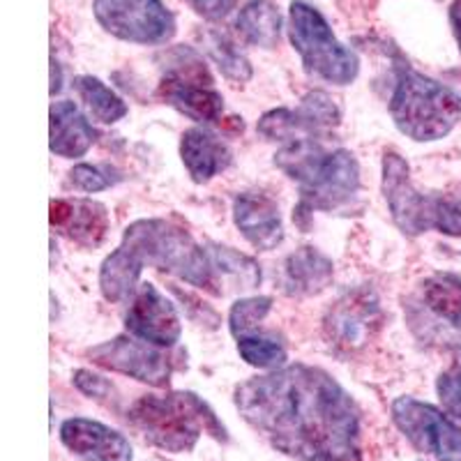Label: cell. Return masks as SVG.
I'll list each match as a JSON object with an SVG mask.
<instances>
[{"label":"cell","instance_id":"9a60e30c","mask_svg":"<svg viewBox=\"0 0 461 461\" xmlns=\"http://www.w3.org/2000/svg\"><path fill=\"white\" fill-rule=\"evenodd\" d=\"M233 221L249 245L270 252L284 240L279 205L261 192H242L233 201Z\"/></svg>","mask_w":461,"mask_h":461},{"label":"cell","instance_id":"1f68e13d","mask_svg":"<svg viewBox=\"0 0 461 461\" xmlns=\"http://www.w3.org/2000/svg\"><path fill=\"white\" fill-rule=\"evenodd\" d=\"M72 383L81 390V393L88 394L90 399H106L111 393H113V385H111L109 381H104V378L97 376V374L88 372V369L74 372Z\"/></svg>","mask_w":461,"mask_h":461},{"label":"cell","instance_id":"d4e9b609","mask_svg":"<svg viewBox=\"0 0 461 461\" xmlns=\"http://www.w3.org/2000/svg\"><path fill=\"white\" fill-rule=\"evenodd\" d=\"M427 307L438 319L461 328V277L456 275H436L422 286Z\"/></svg>","mask_w":461,"mask_h":461},{"label":"cell","instance_id":"f1b7e54d","mask_svg":"<svg viewBox=\"0 0 461 461\" xmlns=\"http://www.w3.org/2000/svg\"><path fill=\"white\" fill-rule=\"evenodd\" d=\"M431 229L447 233V236H461V199H456V196H434Z\"/></svg>","mask_w":461,"mask_h":461},{"label":"cell","instance_id":"52a82bcc","mask_svg":"<svg viewBox=\"0 0 461 461\" xmlns=\"http://www.w3.org/2000/svg\"><path fill=\"white\" fill-rule=\"evenodd\" d=\"M158 97L196 122H221L224 97L215 88L205 60L194 49L176 47L167 53Z\"/></svg>","mask_w":461,"mask_h":461},{"label":"cell","instance_id":"7a4b0ae2","mask_svg":"<svg viewBox=\"0 0 461 461\" xmlns=\"http://www.w3.org/2000/svg\"><path fill=\"white\" fill-rule=\"evenodd\" d=\"M275 164L300 189L295 217L314 210H341L360 192V167L353 152L344 148L325 150L319 141L284 143L275 155Z\"/></svg>","mask_w":461,"mask_h":461},{"label":"cell","instance_id":"cb8c5ba5","mask_svg":"<svg viewBox=\"0 0 461 461\" xmlns=\"http://www.w3.org/2000/svg\"><path fill=\"white\" fill-rule=\"evenodd\" d=\"M74 90L79 93L81 102L86 104L88 113L93 115L97 122L104 125H113V122L122 121L127 115V104L122 97L113 93L106 84H102L97 77H79L74 81Z\"/></svg>","mask_w":461,"mask_h":461},{"label":"cell","instance_id":"2e32d148","mask_svg":"<svg viewBox=\"0 0 461 461\" xmlns=\"http://www.w3.org/2000/svg\"><path fill=\"white\" fill-rule=\"evenodd\" d=\"M51 226L81 247H97L109 230L106 208L97 201H51Z\"/></svg>","mask_w":461,"mask_h":461},{"label":"cell","instance_id":"7402d4cb","mask_svg":"<svg viewBox=\"0 0 461 461\" xmlns=\"http://www.w3.org/2000/svg\"><path fill=\"white\" fill-rule=\"evenodd\" d=\"M146 263L131 247L121 242L100 267V291L109 303H125L139 288V277Z\"/></svg>","mask_w":461,"mask_h":461},{"label":"cell","instance_id":"3957f363","mask_svg":"<svg viewBox=\"0 0 461 461\" xmlns=\"http://www.w3.org/2000/svg\"><path fill=\"white\" fill-rule=\"evenodd\" d=\"M130 422L146 443L159 450L187 452L203 434L224 438V427L194 393L146 394L127 411Z\"/></svg>","mask_w":461,"mask_h":461},{"label":"cell","instance_id":"f546056e","mask_svg":"<svg viewBox=\"0 0 461 461\" xmlns=\"http://www.w3.org/2000/svg\"><path fill=\"white\" fill-rule=\"evenodd\" d=\"M118 183V178H111V168L93 167V164H77L69 171V185L79 192H102L111 185Z\"/></svg>","mask_w":461,"mask_h":461},{"label":"cell","instance_id":"8992f818","mask_svg":"<svg viewBox=\"0 0 461 461\" xmlns=\"http://www.w3.org/2000/svg\"><path fill=\"white\" fill-rule=\"evenodd\" d=\"M288 40L298 51L304 69L335 86H348L360 72V60L339 42L316 7L294 0L288 10Z\"/></svg>","mask_w":461,"mask_h":461},{"label":"cell","instance_id":"4dcf8cb0","mask_svg":"<svg viewBox=\"0 0 461 461\" xmlns=\"http://www.w3.org/2000/svg\"><path fill=\"white\" fill-rule=\"evenodd\" d=\"M436 390H438V397L443 402V409L452 418L461 420V362H456V365H452L450 369L440 374Z\"/></svg>","mask_w":461,"mask_h":461},{"label":"cell","instance_id":"ba28073f","mask_svg":"<svg viewBox=\"0 0 461 461\" xmlns=\"http://www.w3.org/2000/svg\"><path fill=\"white\" fill-rule=\"evenodd\" d=\"M93 14L122 42L167 44L176 35V16L162 0H93Z\"/></svg>","mask_w":461,"mask_h":461},{"label":"cell","instance_id":"d6a6232c","mask_svg":"<svg viewBox=\"0 0 461 461\" xmlns=\"http://www.w3.org/2000/svg\"><path fill=\"white\" fill-rule=\"evenodd\" d=\"M196 14L205 16L210 22H220L236 7V0H187Z\"/></svg>","mask_w":461,"mask_h":461},{"label":"cell","instance_id":"6da1fadb","mask_svg":"<svg viewBox=\"0 0 461 461\" xmlns=\"http://www.w3.org/2000/svg\"><path fill=\"white\" fill-rule=\"evenodd\" d=\"M242 418L300 461H360V411L328 372L284 365L238 385Z\"/></svg>","mask_w":461,"mask_h":461},{"label":"cell","instance_id":"8fae6325","mask_svg":"<svg viewBox=\"0 0 461 461\" xmlns=\"http://www.w3.org/2000/svg\"><path fill=\"white\" fill-rule=\"evenodd\" d=\"M88 357L100 365V367L111 369V372L125 374V376L137 378V381L164 388L171 378V360L167 353L159 351V346L148 344L134 335H121L104 344L93 346Z\"/></svg>","mask_w":461,"mask_h":461},{"label":"cell","instance_id":"30bf717a","mask_svg":"<svg viewBox=\"0 0 461 461\" xmlns=\"http://www.w3.org/2000/svg\"><path fill=\"white\" fill-rule=\"evenodd\" d=\"M341 121V111L330 95L310 93L295 109L267 111L258 121V131L270 141H319Z\"/></svg>","mask_w":461,"mask_h":461},{"label":"cell","instance_id":"e0dca14e","mask_svg":"<svg viewBox=\"0 0 461 461\" xmlns=\"http://www.w3.org/2000/svg\"><path fill=\"white\" fill-rule=\"evenodd\" d=\"M180 158H183L189 178L203 185L229 167L230 150L208 127H192L183 134Z\"/></svg>","mask_w":461,"mask_h":461},{"label":"cell","instance_id":"9c48e42d","mask_svg":"<svg viewBox=\"0 0 461 461\" xmlns=\"http://www.w3.org/2000/svg\"><path fill=\"white\" fill-rule=\"evenodd\" d=\"M393 420L420 452L438 461H461V427L431 403L413 397L394 399Z\"/></svg>","mask_w":461,"mask_h":461},{"label":"cell","instance_id":"ac0fdd59","mask_svg":"<svg viewBox=\"0 0 461 461\" xmlns=\"http://www.w3.org/2000/svg\"><path fill=\"white\" fill-rule=\"evenodd\" d=\"M51 152L58 158H81L93 148L95 130L79 106L69 100L53 102L51 106Z\"/></svg>","mask_w":461,"mask_h":461},{"label":"cell","instance_id":"ffe728a7","mask_svg":"<svg viewBox=\"0 0 461 461\" xmlns=\"http://www.w3.org/2000/svg\"><path fill=\"white\" fill-rule=\"evenodd\" d=\"M332 261L314 247H300L284 261L282 284L288 295H316L332 282Z\"/></svg>","mask_w":461,"mask_h":461},{"label":"cell","instance_id":"4fadbf2b","mask_svg":"<svg viewBox=\"0 0 461 461\" xmlns=\"http://www.w3.org/2000/svg\"><path fill=\"white\" fill-rule=\"evenodd\" d=\"M125 325L130 335L168 348L180 339L183 325L171 300L155 284L143 282L131 295L130 310L125 314Z\"/></svg>","mask_w":461,"mask_h":461},{"label":"cell","instance_id":"484cf974","mask_svg":"<svg viewBox=\"0 0 461 461\" xmlns=\"http://www.w3.org/2000/svg\"><path fill=\"white\" fill-rule=\"evenodd\" d=\"M203 42L208 56L215 60L226 79L236 81V84H245V81L252 79V65L238 51V47L230 42L229 37L221 35V32H205Z\"/></svg>","mask_w":461,"mask_h":461},{"label":"cell","instance_id":"5b68a950","mask_svg":"<svg viewBox=\"0 0 461 461\" xmlns=\"http://www.w3.org/2000/svg\"><path fill=\"white\" fill-rule=\"evenodd\" d=\"M122 242L148 266L215 294L208 249L180 226L164 220H139L127 226Z\"/></svg>","mask_w":461,"mask_h":461},{"label":"cell","instance_id":"7c38bea8","mask_svg":"<svg viewBox=\"0 0 461 461\" xmlns=\"http://www.w3.org/2000/svg\"><path fill=\"white\" fill-rule=\"evenodd\" d=\"M383 194L388 201L394 224L406 236H420L431 230V205L434 196L420 194L411 185L409 164L399 152H385L383 158Z\"/></svg>","mask_w":461,"mask_h":461},{"label":"cell","instance_id":"e575fe53","mask_svg":"<svg viewBox=\"0 0 461 461\" xmlns=\"http://www.w3.org/2000/svg\"><path fill=\"white\" fill-rule=\"evenodd\" d=\"M51 77H53V86H51V95H56L60 90V65L53 60L51 65Z\"/></svg>","mask_w":461,"mask_h":461},{"label":"cell","instance_id":"83f0119b","mask_svg":"<svg viewBox=\"0 0 461 461\" xmlns=\"http://www.w3.org/2000/svg\"><path fill=\"white\" fill-rule=\"evenodd\" d=\"M270 310H273V300L266 298V295H261V298L257 295V298L238 300V303L230 307L229 314L230 332L236 337L249 335V332L266 319Z\"/></svg>","mask_w":461,"mask_h":461},{"label":"cell","instance_id":"5bb4252c","mask_svg":"<svg viewBox=\"0 0 461 461\" xmlns=\"http://www.w3.org/2000/svg\"><path fill=\"white\" fill-rule=\"evenodd\" d=\"M60 440L84 461H131L130 440L121 431L88 418L65 420Z\"/></svg>","mask_w":461,"mask_h":461},{"label":"cell","instance_id":"836d02e7","mask_svg":"<svg viewBox=\"0 0 461 461\" xmlns=\"http://www.w3.org/2000/svg\"><path fill=\"white\" fill-rule=\"evenodd\" d=\"M450 26L461 51V0H452L450 3Z\"/></svg>","mask_w":461,"mask_h":461},{"label":"cell","instance_id":"4316f807","mask_svg":"<svg viewBox=\"0 0 461 461\" xmlns=\"http://www.w3.org/2000/svg\"><path fill=\"white\" fill-rule=\"evenodd\" d=\"M238 353L247 365L258 369H279L286 362V348L277 339L257 335L238 337Z\"/></svg>","mask_w":461,"mask_h":461},{"label":"cell","instance_id":"603a6c76","mask_svg":"<svg viewBox=\"0 0 461 461\" xmlns=\"http://www.w3.org/2000/svg\"><path fill=\"white\" fill-rule=\"evenodd\" d=\"M236 28L247 44L273 49L282 37V14L273 0H249L236 19Z\"/></svg>","mask_w":461,"mask_h":461},{"label":"cell","instance_id":"277c9868","mask_svg":"<svg viewBox=\"0 0 461 461\" xmlns=\"http://www.w3.org/2000/svg\"><path fill=\"white\" fill-rule=\"evenodd\" d=\"M390 115L413 141H438L461 118L459 95L411 68H399L390 97Z\"/></svg>","mask_w":461,"mask_h":461},{"label":"cell","instance_id":"44dd1931","mask_svg":"<svg viewBox=\"0 0 461 461\" xmlns=\"http://www.w3.org/2000/svg\"><path fill=\"white\" fill-rule=\"evenodd\" d=\"M205 249H208L217 295L230 294V291H252L261 284V267L254 258L221 245H208Z\"/></svg>","mask_w":461,"mask_h":461},{"label":"cell","instance_id":"d6986e66","mask_svg":"<svg viewBox=\"0 0 461 461\" xmlns=\"http://www.w3.org/2000/svg\"><path fill=\"white\" fill-rule=\"evenodd\" d=\"M378 307L367 295H348L339 300L328 319V332L335 339L337 346L344 348H357L372 335V328L376 323Z\"/></svg>","mask_w":461,"mask_h":461}]
</instances>
